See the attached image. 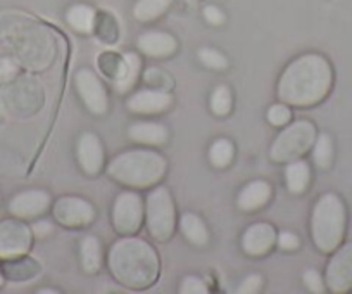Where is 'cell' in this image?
Listing matches in <instances>:
<instances>
[{
  "instance_id": "obj_1",
  "label": "cell",
  "mask_w": 352,
  "mask_h": 294,
  "mask_svg": "<svg viewBox=\"0 0 352 294\" xmlns=\"http://www.w3.org/2000/svg\"><path fill=\"white\" fill-rule=\"evenodd\" d=\"M331 70L324 57L307 54L294 61L278 83V97L290 106H313L328 94Z\"/></svg>"
},
{
  "instance_id": "obj_2",
  "label": "cell",
  "mask_w": 352,
  "mask_h": 294,
  "mask_svg": "<svg viewBox=\"0 0 352 294\" xmlns=\"http://www.w3.org/2000/svg\"><path fill=\"white\" fill-rule=\"evenodd\" d=\"M111 272L128 287L151 286L157 277V255L140 239H124L114 244L109 256Z\"/></svg>"
},
{
  "instance_id": "obj_3",
  "label": "cell",
  "mask_w": 352,
  "mask_h": 294,
  "mask_svg": "<svg viewBox=\"0 0 352 294\" xmlns=\"http://www.w3.org/2000/svg\"><path fill=\"white\" fill-rule=\"evenodd\" d=\"M166 171V160L154 151H128L114 158L109 175L130 187H151L157 184Z\"/></svg>"
},
{
  "instance_id": "obj_4",
  "label": "cell",
  "mask_w": 352,
  "mask_h": 294,
  "mask_svg": "<svg viewBox=\"0 0 352 294\" xmlns=\"http://www.w3.org/2000/svg\"><path fill=\"white\" fill-rule=\"evenodd\" d=\"M344 204L335 194H324L314 206L313 222H311L313 239L318 248L324 253L333 251L344 238Z\"/></svg>"
},
{
  "instance_id": "obj_5",
  "label": "cell",
  "mask_w": 352,
  "mask_h": 294,
  "mask_svg": "<svg viewBox=\"0 0 352 294\" xmlns=\"http://www.w3.org/2000/svg\"><path fill=\"white\" fill-rule=\"evenodd\" d=\"M316 130L309 121H297L276 137L272 147V158L278 163L296 161L314 144Z\"/></svg>"
},
{
  "instance_id": "obj_6",
  "label": "cell",
  "mask_w": 352,
  "mask_h": 294,
  "mask_svg": "<svg viewBox=\"0 0 352 294\" xmlns=\"http://www.w3.org/2000/svg\"><path fill=\"white\" fill-rule=\"evenodd\" d=\"M147 229L157 241H166L175 231V206L168 189L159 187L147 198Z\"/></svg>"
},
{
  "instance_id": "obj_7",
  "label": "cell",
  "mask_w": 352,
  "mask_h": 294,
  "mask_svg": "<svg viewBox=\"0 0 352 294\" xmlns=\"http://www.w3.org/2000/svg\"><path fill=\"white\" fill-rule=\"evenodd\" d=\"M32 248V229L21 218L0 222V258L12 260L25 256Z\"/></svg>"
},
{
  "instance_id": "obj_8",
  "label": "cell",
  "mask_w": 352,
  "mask_h": 294,
  "mask_svg": "<svg viewBox=\"0 0 352 294\" xmlns=\"http://www.w3.org/2000/svg\"><path fill=\"white\" fill-rule=\"evenodd\" d=\"M142 216H144V204L140 196L135 192H123L118 196L113 209V222L120 234L137 232L140 229Z\"/></svg>"
},
{
  "instance_id": "obj_9",
  "label": "cell",
  "mask_w": 352,
  "mask_h": 294,
  "mask_svg": "<svg viewBox=\"0 0 352 294\" xmlns=\"http://www.w3.org/2000/svg\"><path fill=\"white\" fill-rule=\"evenodd\" d=\"M76 89L87 107L96 114H104L109 106V97L99 76L90 70H81L76 73Z\"/></svg>"
},
{
  "instance_id": "obj_10",
  "label": "cell",
  "mask_w": 352,
  "mask_h": 294,
  "mask_svg": "<svg viewBox=\"0 0 352 294\" xmlns=\"http://www.w3.org/2000/svg\"><path fill=\"white\" fill-rule=\"evenodd\" d=\"M54 216L66 227L88 225L96 218V211L87 201L78 198H60L54 206Z\"/></svg>"
},
{
  "instance_id": "obj_11",
  "label": "cell",
  "mask_w": 352,
  "mask_h": 294,
  "mask_svg": "<svg viewBox=\"0 0 352 294\" xmlns=\"http://www.w3.org/2000/svg\"><path fill=\"white\" fill-rule=\"evenodd\" d=\"M50 206V196L45 191H25L16 194L9 202L8 209L16 218H33L43 215Z\"/></svg>"
},
{
  "instance_id": "obj_12",
  "label": "cell",
  "mask_w": 352,
  "mask_h": 294,
  "mask_svg": "<svg viewBox=\"0 0 352 294\" xmlns=\"http://www.w3.org/2000/svg\"><path fill=\"white\" fill-rule=\"evenodd\" d=\"M327 282L335 293H344L352 286V244L344 246L327 270Z\"/></svg>"
},
{
  "instance_id": "obj_13",
  "label": "cell",
  "mask_w": 352,
  "mask_h": 294,
  "mask_svg": "<svg viewBox=\"0 0 352 294\" xmlns=\"http://www.w3.org/2000/svg\"><path fill=\"white\" fill-rule=\"evenodd\" d=\"M171 103V94L164 90H138L128 99V109L138 114H154L168 109Z\"/></svg>"
},
{
  "instance_id": "obj_14",
  "label": "cell",
  "mask_w": 352,
  "mask_h": 294,
  "mask_svg": "<svg viewBox=\"0 0 352 294\" xmlns=\"http://www.w3.org/2000/svg\"><path fill=\"white\" fill-rule=\"evenodd\" d=\"M78 161L88 175H97L104 167V151L99 137L83 134L78 142Z\"/></svg>"
},
{
  "instance_id": "obj_15",
  "label": "cell",
  "mask_w": 352,
  "mask_h": 294,
  "mask_svg": "<svg viewBox=\"0 0 352 294\" xmlns=\"http://www.w3.org/2000/svg\"><path fill=\"white\" fill-rule=\"evenodd\" d=\"M276 241L275 229L270 224H256L247 229L243 234L242 246L247 255L250 256H263L273 248Z\"/></svg>"
},
{
  "instance_id": "obj_16",
  "label": "cell",
  "mask_w": 352,
  "mask_h": 294,
  "mask_svg": "<svg viewBox=\"0 0 352 294\" xmlns=\"http://www.w3.org/2000/svg\"><path fill=\"white\" fill-rule=\"evenodd\" d=\"M138 49L152 57L171 56L176 50V40L164 32H147L138 36Z\"/></svg>"
},
{
  "instance_id": "obj_17",
  "label": "cell",
  "mask_w": 352,
  "mask_h": 294,
  "mask_svg": "<svg viewBox=\"0 0 352 294\" xmlns=\"http://www.w3.org/2000/svg\"><path fill=\"white\" fill-rule=\"evenodd\" d=\"M270 198H272V187H270L268 182L254 180L249 185H245L239 194V208L252 211V209L266 204Z\"/></svg>"
},
{
  "instance_id": "obj_18",
  "label": "cell",
  "mask_w": 352,
  "mask_h": 294,
  "mask_svg": "<svg viewBox=\"0 0 352 294\" xmlns=\"http://www.w3.org/2000/svg\"><path fill=\"white\" fill-rule=\"evenodd\" d=\"M131 140L145 145H161L168 138V130L159 123H135L128 130Z\"/></svg>"
},
{
  "instance_id": "obj_19",
  "label": "cell",
  "mask_w": 352,
  "mask_h": 294,
  "mask_svg": "<svg viewBox=\"0 0 352 294\" xmlns=\"http://www.w3.org/2000/svg\"><path fill=\"white\" fill-rule=\"evenodd\" d=\"M66 21L74 32L90 33L96 26V11L90 6L76 4L66 12Z\"/></svg>"
},
{
  "instance_id": "obj_20",
  "label": "cell",
  "mask_w": 352,
  "mask_h": 294,
  "mask_svg": "<svg viewBox=\"0 0 352 294\" xmlns=\"http://www.w3.org/2000/svg\"><path fill=\"white\" fill-rule=\"evenodd\" d=\"M309 177L311 171L306 161H294L285 170L287 187L294 194H300V192L306 191L307 184H309Z\"/></svg>"
},
{
  "instance_id": "obj_21",
  "label": "cell",
  "mask_w": 352,
  "mask_h": 294,
  "mask_svg": "<svg viewBox=\"0 0 352 294\" xmlns=\"http://www.w3.org/2000/svg\"><path fill=\"white\" fill-rule=\"evenodd\" d=\"M173 0H138L133 8V16L138 21H154L164 14Z\"/></svg>"
},
{
  "instance_id": "obj_22",
  "label": "cell",
  "mask_w": 352,
  "mask_h": 294,
  "mask_svg": "<svg viewBox=\"0 0 352 294\" xmlns=\"http://www.w3.org/2000/svg\"><path fill=\"white\" fill-rule=\"evenodd\" d=\"M180 225L185 238L190 242H194L197 246H202L208 242V229H206L204 222L197 215H194V213H185L182 216Z\"/></svg>"
},
{
  "instance_id": "obj_23",
  "label": "cell",
  "mask_w": 352,
  "mask_h": 294,
  "mask_svg": "<svg viewBox=\"0 0 352 294\" xmlns=\"http://www.w3.org/2000/svg\"><path fill=\"white\" fill-rule=\"evenodd\" d=\"M100 262H102V251L99 241L97 238L88 235L81 242V265L87 272L96 273L100 269Z\"/></svg>"
},
{
  "instance_id": "obj_24",
  "label": "cell",
  "mask_w": 352,
  "mask_h": 294,
  "mask_svg": "<svg viewBox=\"0 0 352 294\" xmlns=\"http://www.w3.org/2000/svg\"><path fill=\"white\" fill-rule=\"evenodd\" d=\"M124 70L120 78L116 80V89L120 92H126L135 85L140 71V57L137 54H124Z\"/></svg>"
},
{
  "instance_id": "obj_25",
  "label": "cell",
  "mask_w": 352,
  "mask_h": 294,
  "mask_svg": "<svg viewBox=\"0 0 352 294\" xmlns=\"http://www.w3.org/2000/svg\"><path fill=\"white\" fill-rule=\"evenodd\" d=\"M233 154H235V149L232 142L228 138H218L209 149V160L216 168H225L232 163Z\"/></svg>"
},
{
  "instance_id": "obj_26",
  "label": "cell",
  "mask_w": 352,
  "mask_h": 294,
  "mask_svg": "<svg viewBox=\"0 0 352 294\" xmlns=\"http://www.w3.org/2000/svg\"><path fill=\"white\" fill-rule=\"evenodd\" d=\"M211 109L216 116H226L232 109V92L226 85L216 87L211 96Z\"/></svg>"
},
{
  "instance_id": "obj_27",
  "label": "cell",
  "mask_w": 352,
  "mask_h": 294,
  "mask_svg": "<svg viewBox=\"0 0 352 294\" xmlns=\"http://www.w3.org/2000/svg\"><path fill=\"white\" fill-rule=\"evenodd\" d=\"M331 138L328 135H320L314 144V161H316L318 167L327 168L331 161Z\"/></svg>"
},
{
  "instance_id": "obj_28",
  "label": "cell",
  "mask_w": 352,
  "mask_h": 294,
  "mask_svg": "<svg viewBox=\"0 0 352 294\" xmlns=\"http://www.w3.org/2000/svg\"><path fill=\"white\" fill-rule=\"evenodd\" d=\"M199 59H201L202 64H206L208 67H212V70H225L228 66V59L221 52H218L214 49H209V47L199 50Z\"/></svg>"
},
{
  "instance_id": "obj_29",
  "label": "cell",
  "mask_w": 352,
  "mask_h": 294,
  "mask_svg": "<svg viewBox=\"0 0 352 294\" xmlns=\"http://www.w3.org/2000/svg\"><path fill=\"white\" fill-rule=\"evenodd\" d=\"M290 118H292V113H290L289 106H285V104H275V106L270 107L268 121L275 127H283V125L289 123Z\"/></svg>"
},
{
  "instance_id": "obj_30",
  "label": "cell",
  "mask_w": 352,
  "mask_h": 294,
  "mask_svg": "<svg viewBox=\"0 0 352 294\" xmlns=\"http://www.w3.org/2000/svg\"><path fill=\"white\" fill-rule=\"evenodd\" d=\"M16 75H18V64H16V61L8 56L0 57V83L9 82Z\"/></svg>"
},
{
  "instance_id": "obj_31",
  "label": "cell",
  "mask_w": 352,
  "mask_h": 294,
  "mask_svg": "<svg viewBox=\"0 0 352 294\" xmlns=\"http://www.w3.org/2000/svg\"><path fill=\"white\" fill-rule=\"evenodd\" d=\"M180 293L184 294H206L208 293V287L197 277H187V279L182 282Z\"/></svg>"
},
{
  "instance_id": "obj_32",
  "label": "cell",
  "mask_w": 352,
  "mask_h": 294,
  "mask_svg": "<svg viewBox=\"0 0 352 294\" xmlns=\"http://www.w3.org/2000/svg\"><path fill=\"white\" fill-rule=\"evenodd\" d=\"M304 284H306L307 289H309L311 293H323L324 291L323 280H321L320 273H318L316 270H307V272L304 273Z\"/></svg>"
},
{
  "instance_id": "obj_33",
  "label": "cell",
  "mask_w": 352,
  "mask_h": 294,
  "mask_svg": "<svg viewBox=\"0 0 352 294\" xmlns=\"http://www.w3.org/2000/svg\"><path fill=\"white\" fill-rule=\"evenodd\" d=\"M204 18L206 21L211 23V25L214 26H219L225 23V14H223L221 9L216 8V6H208V8H204Z\"/></svg>"
},
{
  "instance_id": "obj_34",
  "label": "cell",
  "mask_w": 352,
  "mask_h": 294,
  "mask_svg": "<svg viewBox=\"0 0 352 294\" xmlns=\"http://www.w3.org/2000/svg\"><path fill=\"white\" fill-rule=\"evenodd\" d=\"M299 244H300L299 238H297L296 234H292V232H282V234L278 235V246L282 249L292 251V249L299 248Z\"/></svg>"
},
{
  "instance_id": "obj_35",
  "label": "cell",
  "mask_w": 352,
  "mask_h": 294,
  "mask_svg": "<svg viewBox=\"0 0 352 294\" xmlns=\"http://www.w3.org/2000/svg\"><path fill=\"white\" fill-rule=\"evenodd\" d=\"M261 284H263V279L259 275H249L245 280L242 282V286L239 287L240 294H250V293H257L261 289Z\"/></svg>"
},
{
  "instance_id": "obj_36",
  "label": "cell",
  "mask_w": 352,
  "mask_h": 294,
  "mask_svg": "<svg viewBox=\"0 0 352 294\" xmlns=\"http://www.w3.org/2000/svg\"><path fill=\"white\" fill-rule=\"evenodd\" d=\"M32 231H33V234L38 235V238H43V235H47L52 232V225H50L49 222H43L42 220V222H36V224H33Z\"/></svg>"
},
{
  "instance_id": "obj_37",
  "label": "cell",
  "mask_w": 352,
  "mask_h": 294,
  "mask_svg": "<svg viewBox=\"0 0 352 294\" xmlns=\"http://www.w3.org/2000/svg\"><path fill=\"white\" fill-rule=\"evenodd\" d=\"M4 286V273H2V270H0V287Z\"/></svg>"
},
{
  "instance_id": "obj_38",
  "label": "cell",
  "mask_w": 352,
  "mask_h": 294,
  "mask_svg": "<svg viewBox=\"0 0 352 294\" xmlns=\"http://www.w3.org/2000/svg\"><path fill=\"white\" fill-rule=\"evenodd\" d=\"M40 293H56V291H52V289H42V291H40Z\"/></svg>"
}]
</instances>
